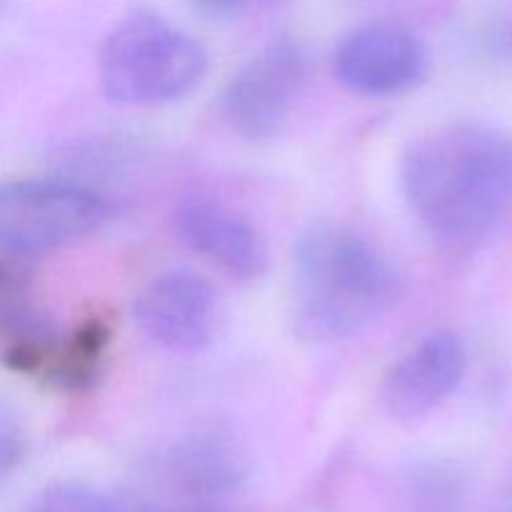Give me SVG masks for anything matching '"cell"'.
Here are the masks:
<instances>
[{
    "instance_id": "3957f363",
    "label": "cell",
    "mask_w": 512,
    "mask_h": 512,
    "mask_svg": "<svg viewBox=\"0 0 512 512\" xmlns=\"http://www.w3.org/2000/svg\"><path fill=\"white\" fill-rule=\"evenodd\" d=\"M208 70V50L150 10L120 20L100 50V85L118 105H165L185 98Z\"/></svg>"
},
{
    "instance_id": "8992f818",
    "label": "cell",
    "mask_w": 512,
    "mask_h": 512,
    "mask_svg": "<svg viewBox=\"0 0 512 512\" xmlns=\"http://www.w3.org/2000/svg\"><path fill=\"white\" fill-rule=\"evenodd\" d=\"M428 65L423 40L398 23L358 25L333 53L338 83L363 98H393L418 88Z\"/></svg>"
},
{
    "instance_id": "ba28073f",
    "label": "cell",
    "mask_w": 512,
    "mask_h": 512,
    "mask_svg": "<svg viewBox=\"0 0 512 512\" xmlns=\"http://www.w3.org/2000/svg\"><path fill=\"white\" fill-rule=\"evenodd\" d=\"M468 353L455 330L425 335L385 373L380 400L390 418L415 423L438 410L463 383Z\"/></svg>"
},
{
    "instance_id": "7c38bea8",
    "label": "cell",
    "mask_w": 512,
    "mask_h": 512,
    "mask_svg": "<svg viewBox=\"0 0 512 512\" xmlns=\"http://www.w3.org/2000/svg\"><path fill=\"white\" fill-rule=\"evenodd\" d=\"M108 340L110 330L105 328L103 320H85L78 330L65 335L63 350H60V358L55 363L53 375H50V383L65 390L90 388L100 373Z\"/></svg>"
},
{
    "instance_id": "6da1fadb",
    "label": "cell",
    "mask_w": 512,
    "mask_h": 512,
    "mask_svg": "<svg viewBox=\"0 0 512 512\" xmlns=\"http://www.w3.org/2000/svg\"><path fill=\"white\" fill-rule=\"evenodd\" d=\"M400 185L430 238L478 250L512 205V138L485 123L443 125L405 150Z\"/></svg>"
},
{
    "instance_id": "4fadbf2b",
    "label": "cell",
    "mask_w": 512,
    "mask_h": 512,
    "mask_svg": "<svg viewBox=\"0 0 512 512\" xmlns=\"http://www.w3.org/2000/svg\"><path fill=\"white\" fill-rule=\"evenodd\" d=\"M20 512H123V508L90 485L55 483L40 490Z\"/></svg>"
},
{
    "instance_id": "277c9868",
    "label": "cell",
    "mask_w": 512,
    "mask_h": 512,
    "mask_svg": "<svg viewBox=\"0 0 512 512\" xmlns=\"http://www.w3.org/2000/svg\"><path fill=\"white\" fill-rule=\"evenodd\" d=\"M113 205L93 188L70 180L0 183V253L30 258L68 248L100 233Z\"/></svg>"
},
{
    "instance_id": "e0dca14e",
    "label": "cell",
    "mask_w": 512,
    "mask_h": 512,
    "mask_svg": "<svg viewBox=\"0 0 512 512\" xmlns=\"http://www.w3.org/2000/svg\"><path fill=\"white\" fill-rule=\"evenodd\" d=\"M510 40H512V35H510Z\"/></svg>"
},
{
    "instance_id": "2e32d148",
    "label": "cell",
    "mask_w": 512,
    "mask_h": 512,
    "mask_svg": "<svg viewBox=\"0 0 512 512\" xmlns=\"http://www.w3.org/2000/svg\"><path fill=\"white\" fill-rule=\"evenodd\" d=\"M165 512H220L215 505H180L178 510H165Z\"/></svg>"
},
{
    "instance_id": "30bf717a",
    "label": "cell",
    "mask_w": 512,
    "mask_h": 512,
    "mask_svg": "<svg viewBox=\"0 0 512 512\" xmlns=\"http://www.w3.org/2000/svg\"><path fill=\"white\" fill-rule=\"evenodd\" d=\"M63 343L65 335L30 300L23 280L0 268V363L23 375L50 380Z\"/></svg>"
},
{
    "instance_id": "7a4b0ae2",
    "label": "cell",
    "mask_w": 512,
    "mask_h": 512,
    "mask_svg": "<svg viewBox=\"0 0 512 512\" xmlns=\"http://www.w3.org/2000/svg\"><path fill=\"white\" fill-rule=\"evenodd\" d=\"M403 298L395 265L355 230L315 225L293 250V315L310 340L368 333Z\"/></svg>"
},
{
    "instance_id": "9a60e30c",
    "label": "cell",
    "mask_w": 512,
    "mask_h": 512,
    "mask_svg": "<svg viewBox=\"0 0 512 512\" xmlns=\"http://www.w3.org/2000/svg\"><path fill=\"white\" fill-rule=\"evenodd\" d=\"M200 15L213 20H228L238 18V15L248 13V10L258 8V5L278 3V0H188Z\"/></svg>"
},
{
    "instance_id": "5b68a950",
    "label": "cell",
    "mask_w": 512,
    "mask_h": 512,
    "mask_svg": "<svg viewBox=\"0 0 512 512\" xmlns=\"http://www.w3.org/2000/svg\"><path fill=\"white\" fill-rule=\"evenodd\" d=\"M308 75L303 45L293 38L273 40L225 85V123L248 140L275 138L303 98Z\"/></svg>"
},
{
    "instance_id": "8fae6325",
    "label": "cell",
    "mask_w": 512,
    "mask_h": 512,
    "mask_svg": "<svg viewBox=\"0 0 512 512\" xmlns=\"http://www.w3.org/2000/svg\"><path fill=\"white\" fill-rule=\"evenodd\" d=\"M245 460L238 448L215 435L175 445L163 463V478L185 505H215L243 485Z\"/></svg>"
},
{
    "instance_id": "5bb4252c",
    "label": "cell",
    "mask_w": 512,
    "mask_h": 512,
    "mask_svg": "<svg viewBox=\"0 0 512 512\" xmlns=\"http://www.w3.org/2000/svg\"><path fill=\"white\" fill-rule=\"evenodd\" d=\"M25 448H28V440H25V428L18 413L0 400V483L23 463Z\"/></svg>"
},
{
    "instance_id": "9c48e42d",
    "label": "cell",
    "mask_w": 512,
    "mask_h": 512,
    "mask_svg": "<svg viewBox=\"0 0 512 512\" xmlns=\"http://www.w3.org/2000/svg\"><path fill=\"white\" fill-rule=\"evenodd\" d=\"M178 238L193 253L223 268L238 280H255L268 270V245L263 235L213 200H185L173 213Z\"/></svg>"
},
{
    "instance_id": "52a82bcc",
    "label": "cell",
    "mask_w": 512,
    "mask_h": 512,
    "mask_svg": "<svg viewBox=\"0 0 512 512\" xmlns=\"http://www.w3.org/2000/svg\"><path fill=\"white\" fill-rule=\"evenodd\" d=\"M133 318L160 348L183 355L200 353L218 330V290L193 270H165L135 295Z\"/></svg>"
}]
</instances>
